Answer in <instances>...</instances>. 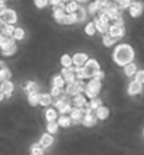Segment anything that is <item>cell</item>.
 I'll return each mask as SVG.
<instances>
[{
  "label": "cell",
  "mask_w": 144,
  "mask_h": 155,
  "mask_svg": "<svg viewBox=\"0 0 144 155\" xmlns=\"http://www.w3.org/2000/svg\"><path fill=\"white\" fill-rule=\"evenodd\" d=\"M136 81L139 83H144V71H139L136 74Z\"/></svg>",
  "instance_id": "cell-43"
},
{
  "label": "cell",
  "mask_w": 144,
  "mask_h": 155,
  "mask_svg": "<svg viewBox=\"0 0 144 155\" xmlns=\"http://www.w3.org/2000/svg\"><path fill=\"white\" fill-rule=\"evenodd\" d=\"M95 25H96V30L98 31H100V33H106V31H109V24H106V23H103L100 18H96L95 21Z\"/></svg>",
  "instance_id": "cell-16"
},
{
  "label": "cell",
  "mask_w": 144,
  "mask_h": 155,
  "mask_svg": "<svg viewBox=\"0 0 144 155\" xmlns=\"http://www.w3.org/2000/svg\"><path fill=\"white\" fill-rule=\"evenodd\" d=\"M85 31H86L88 35H93L96 31V25L95 23H89V24H86V27H85Z\"/></svg>",
  "instance_id": "cell-33"
},
{
  "label": "cell",
  "mask_w": 144,
  "mask_h": 155,
  "mask_svg": "<svg viewBox=\"0 0 144 155\" xmlns=\"http://www.w3.org/2000/svg\"><path fill=\"white\" fill-rule=\"evenodd\" d=\"M47 130H48L49 134H54V133H57V130H58V124H57L55 121H48Z\"/></svg>",
  "instance_id": "cell-34"
},
{
  "label": "cell",
  "mask_w": 144,
  "mask_h": 155,
  "mask_svg": "<svg viewBox=\"0 0 144 155\" xmlns=\"http://www.w3.org/2000/svg\"><path fill=\"white\" fill-rule=\"evenodd\" d=\"M4 69H7V66H6V64L3 61H0V72H3Z\"/></svg>",
  "instance_id": "cell-48"
},
{
  "label": "cell",
  "mask_w": 144,
  "mask_h": 155,
  "mask_svg": "<svg viewBox=\"0 0 144 155\" xmlns=\"http://www.w3.org/2000/svg\"><path fill=\"white\" fill-rule=\"evenodd\" d=\"M100 99H98V97H93L92 99V102L89 103V107H91L92 110H93V109H95V110H98L99 107H100Z\"/></svg>",
  "instance_id": "cell-36"
},
{
  "label": "cell",
  "mask_w": 144,
  "mask_h": 155,
  "mask_svg": "<svg viewBox=\"0 0 144 155\" xmlns=\"http://www.w3.org/2000/svg\"><path fill=\"white\" fill-rule=\"evenodd\" d=\"M74 103H75V106L81 109V107H83L85 104H86V100H85V97H83V96L76 94V96H75V99H74Z\"/></svg>",
  "instance_id": "cell-26"
},
{
  "label": "cell",
  "mask_w": 144,
  "mask_h": 155,
  "mask_svg": "<svg viewBox=\"0 0 144 155\" xmlns=\"http://www.w3.org/2000/svg\"><path fill=\"white\" fill-rule=\"evenodd\" d=\"M83 87H85V86H83L82 82H74V83H69V85H68L66 92H68V94L76 96V94H79V92H82Z\"/></svg>",
  "instance_id": "cell-5"
},
{
  "label": "cell",
  "mask_w": 144,
  "mask_h": 155,
  "mask_svg": "<svg viewBox=\"0 0 144 155\" xmlns=\"http://www.w3.org/2000/svg\"><path fill=\"white\" fill-rule=\"evenodd\" d=\"M141 92V83H139L137 81H134V82H132L130 85H129V93L132 94H139Z\"/></svg>",
  "instance_id": "cell-13"
},
{
  "label": "cell",
  "mask_w": 144,
  "mask_h": 155,
  "mask_svg": "<svg viewBox=\"0 0 144 155\" xmlns=\"http://www.w3.org/2000/svg\"><path fill=\"white\" fill-rule=\"evenodd\" d=\"M4 24H6V23H4V21H3V18H0V34H2V30H3Z\"/></svg>",
  "instance_id": "cell-50"
},
{
  "label": "cell",
  "mask_w": 144,
  "mask_h": 155,
  "mask_svg": "<svg viewBox=\"0 0 144 155\" xmlns=\"http://www.w3.org/2000/svg\"><path fill=\"white\" fill-rule=\"evenodd\" d=\"M115 37H112V35H105L103 37V44L106 45V47H112V45L115 44Z\"/></svg>",
  "instance_id": "cell-35"
},
{
  "label": "cell",
  "mask_w": 144,
  "mask_h": 155,
  "mask_svg": "<svg viewBox=\"0 0 144 155\" xmlns=\"http://www.w3.org/2000/svg\"><path fill=\"white\" fill-rule=\"evenodd\" d=\"M66 16V10L65 6L62 3H59L58 6H54V18L58 21V23H64V18Z\"/></svg>",
  "instance_id": "cell-4"
},
{
  "label": "cell",
  "mask_w": 144,
  "mask_h": 155,
  "mask_svg": "<svg viewBox=\"0 0 144 155\" xmlns=\"http://www.w3.org/2000/svg\"><path fill=\"white\" fill-rule=\"evenodd\" d=\"M72 61H74V64L78 66V68H81V66L85 65V64L88 62V55H86V54H82V52H81V54H75L74 58H72Z\"/></svg>",
  "instance_id": "cell-10"
},
{
  "label": "cell",
  "mask_w": 144,
  "mask_h": 155,
  "mask_svg": "<svg viewBox=\"0 0 144 155\" xmlns=\"http://www.w3.org/2000/svg\"><path fill=\"white\" fill-rule=\"evenodd\" d=\"M0 90L4 93L6 97H10L13 93V90H14V85H13L10 81H3L2 85H0Z\"/></svg>",
  "instance_id": "cell-8"
},
{
  "label": "cell",
  "mask_w": 144,
  "mask_h": 155,
  "mask_svg": "<svg viewBox=\"0 0 144 155\" xmlns=\"http://www.w3.org/2000/svg\"><path fill=\"white\" fill-rule=\"evenodd\" d=\"M75 75H76L78 79H83V78H86V75H85V69H83L82 66H81V68L76 66V69H75Z\"/></svg>",
  "instance_id": "cell-38"
},
{
  "label": "cell",
  "mask_w": 144,
  "mask_h": 155,
  "mask_svg": "<svg viewBox=\"0 0 144 155\" xmlns=\"http://www.w3.org/2000/svg\"><path fill=\"white\" fill-rule=\"evenodd\" d=\"M85 90H86V94L89 96V97H96L98 96V93L100 92V81H98V79H93V81H91L89 83H88V86L85 87Z\"/></svg>",
  "instance_id": "cell-2"
},
{
  "label": "cell",
  "mask_w": 144,
  "mask_h": 155,
  "mask_svg": "<svg viewBox=\"0 0 144 155\" xmlns=\"http://www.w3.org/2000/svg\"><path fill=\"white\" fill-rule=\"evenodd\" d=\"M61 64L64 65V68H69V66L74 64V61H72V58H71L69 55H62Z\"/></svg>",
  "instance_id": "cell-27"
},
{
  "label": "cell",
  "mask_w": 144,
  "mask_h": 155,
  "mask_svg": "<svg viewBox=\"0 0 144 155\" xmlns=\"http://www.w3.org/2000/svg\"><path fill=\"white\" fill-rule=\"evenodd\" d=\"M6 12H7V7H6V4H4V3H2V4H0V17L3 16Z\"/></svg>",
  "instance_id": "cell-45"
},
{
  "label": "cell",
  "mask_w": 144,
  "mask_h": 155,
  "mask_svg": "<svg viewBox=\"0 0 144 155\" xmlns=\"http://www.w3.org/2000/svg\"><path fill=\"white\" fill-rule=\"evenodd\" d=\"M61 89L59 87H52V90H51V96H55V97H59L61 96Z\"/></svg>",
  "instance_id": "cell-44"
},
{
  "label": "cell",
  "mask_w": 144,
  "mask_h": 155,
  "mask_svg": "<svg viewBox=\"0 0 144 155\" xmlns=\"http://www.w3.org/2000/svg\"><path fill=\"white\" fill-rule=\"evenodd\" d=\"M62 76H64V79L66 81V83L69 85V83H74L75 82V78H76V75H75V69H72V68H64L62 69Z\"/></svg>",
  "instance_id": "cell-7"
},
{
  "label": "cell",
  "mask_w": 144,
  "mask_h": 155,
  "mask_svg": "<svg viewBox=\"0 0 144 155\" xmlns=\"http://www.w3.org/2000/svg\"><path fill=\"white\" fill-rule=\"evenodd\" d=\"M100 8H99V6H98V3H92V4H89V13L91 14H95L96 12H99Z\"/></svg>",
  "instance_id": "cell-42"
},
{
  "label": "cell",
  "mask_w": 144,
  "mask_h": 155,
  "mask_svg": "<svg viewBox=\"0 0 144 155\" xmlns=\"http://www.w3.org/2000/svg\"><path fill=\"white\" fill-rule=\"evenodd\" d=\"M124 74L127 75V76H133L134 74H137V68H136V65H134L133 62H130L129 65H126V66H124Z\"/></svg>",
  "instance_id": "cell-19"
},
{
  "label": "cell",
  "mask_w": 144,
  "mask_h": 155,
  "mask_svg": "<svg viewBox=\"0 0 144 155\" xmlns=\"http://www.w3.org/2000/svg\"><path fill=\"white\" fill-rule=\"evenodd\" d=\"M143 13V3L141 2H136L130 6V14L133 17H139Z\"/></svg>",
  "instance_id": "cell-11"
},
{
  "label": "cell",
  "mask_w": 144,
  "mask_h": 155,
  "mask_svg": "<svg viewBox=\"0 0 144 155\" xmlns=\"http://www.w3.org/2000/svg\"><path fill=\"white\" fill-rule=\"evenodd\" d=\"M34 3H35V6H37L38 8H42L49 3V0H34Z\"/></svg>",
  "instance_id": "cell-41"
},
{
  "label": "cell",
  "mask_w": 144,
  "mask_h": 155,
  "mask_svg": "<svg viewBox=\"0 0 144 155\" xmlns=\"http://www.w3.org/2000/svg\"><path fill=\"white\" fill-rule=\"evenodd\" d=\"M2 3H4V0H0V4H2Z\"/></svg>",
  "instance_id": "cell-53"
},
{
  "label": "cell",
  "mask_w": 144,
  "mask_h": 155,
  "mask_svg": "<svg viewBox=\"0 0 144 155\" xmlns=\"http://www.w3.org/2000/svg\"><path fill=\"white\" fill-rule=\"evenodd\" d=\"M16 51H17V45H16V42H13V44L7 45L6 48L2 49V54H3L4 57H10L13 54H16Z\"/></svg>",
  "instance_id": "cell-14"
},
{
  "label": "cell",
  "mask_w": 144,
  "mask_h": 155,
  "mask_svg": "<svg viewBox=\"0 0 144 155\" xmlns=\"http://www.w3.org/2000/svg\"><path fill=\"white\" fill-rule=\"evenodd\" d=\"M51 103H52V96H51V94H41L40 104H42V106H49Z\"/></svg>",
  "instance_id": "cell-24"
},
{
  "label": "cell",
  "mask_w": 144,
  "mask_h": 155,
  "mask_svg": "<svg viewBox=\"0 0 144 155\" xmlns=\"http://www.w3.org/2000/svg\"><path fill=\"white\" fill-rule=\"evenodd\" d=\"M75 2H85V0H75Z\"/></svg>",
  "instance_id": "cell-52"
},
{
  "label": "cell",
  "mask_w": 144,
  "mask_h": 155,
  "mask_svg": "<svg viewBox=\"0 0 144 155\" xmlns=\"http://www.w3.org/2000/svg\"><path fill=\"white\" fill-rule=\"evenodd\" d=\"M64 2H66V0H64Z\"/></svg>",
  "instance_id": "cell-55"
},
{
  "label": "cell",
  "mask_w": 144,
  "mask_h": 155,
  "mask_svg": "<svg viewBox=\"0 0 144 155\" xmlns=\"http://www.w3.org/2000/svg\"><path fill=\"white\" fill-rule=\"evenodd\" d=\"M24 35H25L24 30L23 28H16L14 30V34H13V38H14V40H23Z\"/></svg>",
  "instance_id": "cell-32"
},
{
  "label": "cell",
  "mask_w": 144,
  "mask_h": 155,
  "mask_svg": "<svg viewBox=\"0 0 144 155\" xmlns=\"http://www.w3.org/2000/svg\"><path fill=\"white\" fill-rule=\"evenodd\" d=\"M78 8L79 7H78V3H76V2H69V3L65 6V10L68 13H75Z\"/></svg>",
  "instance_id": "cell-29"
},
{
  "label": "cell",
  "mask_w": 144,
  "mask_h": 155,
  "mask_svg": "<svg viewBox=\"0 0 144 155\" xmlns=\"http://www.w3.org/2000/svg\"><path fill=\"white\" fill-rule=\"evenodd\" d=\"M40 97H41V94L30 93L28 94V103L31 104V106H37V104H40Z\"/></svg>",
  "instance_id": "cell-20"
},
{
  "label": "cell",
  "mask_w": 144,
  "mask_h": 155,
  "mask_svg": "<svg viewBox=\"0 0 144 155\" xmlns=\"http://www.w3.org/2000/svg\"><path fill=\"white\" fill-rule=\"evenodd\" d=\"M75 14H76V20L78 21H82L83 18H85V16H86V10L83 7H79L76 12H75Z\"/></svg>",
  "instance_id": "cell-31"
},
{
  "label": "cell",
  "mask_w": 144,
  "mask_h": 155,
  "mask_svg": "<svg viewBox=\"0 0 144 155\" xmlns=\"http://www.w3.org/2000/svg\"><path fill=\"white\" fill-rule=\"evenodd\" d=\"M3 99H4V93H3V92H2V90H0V102H2Z\"/></svg>",
  "instance_id": "cell-51"
},
{
  "label": "cell",
  "mask_w": 144,
  "mask_h": 155,
  "mask_svg": "<svg viewBox=\"0 0 144 155\" xmlns=\"http://www.w3.org/2000/svg\"><path fill=\"white\" fill-rule=\"evenodd\" d=\"M133 58H134V51H133V48L129 44L119 45V47L115 49V54H113V59H115V62L120 66L129 65V64L133 61Z\"/></svg>",
  "instance_id": "cell-1"
},
{
  "label": "cell",
  "mask_w": 144,
  "mask_h": 155,
  "mask_svg": "<svg viewBox=\"0 0 144 155\" xmlns=\"http://www.w3.org/2000/svg\"><path fill=\"white\" fill-rule=\"evenodd\" d=\"M25 90L30 93H37L38 92V85L37 83H34V82H27L25 83Z\"/></svg>",
  "instance_id": "cell-23"
},
{
  "label": "cell",
  "mask_w": 144,
  "mask_h": 155,
  "mask_svg": "<svg viewBox=\"0 0 144 155\" xmlns=\"http://www.w3.org/2000/svg\"><path fill=\"white\" fill-rule=\"evenodd\" d=\"M0 78H2V81H10V78H12L10 71H8V69H4L3 72H0Z\"/></svg>",
  "instance_id": "cell-39"
},
{
  "label": "cell",
  "mask_w": 144,
  "mask_h": 155,
  "mask_svg": "<svg viewBox=\"0 0 144 155\" xmlns=\"http://www.w3.org/2000/svg\"><path fill=\"white\" fill-rule=\"evenodd\" d=\"M103 76H105V75H103V72H102V71H99L98 74L95 75V79H98V81H100V79H102Z\"/></svg>",
  "instance_id": "cell-47"
},
{
  "label": "cell",
  "mask_w": 144,
  "mask_h": 155,
  "mask_svg": "<svg viewBox=\"0 0 144 155\" xmlns=\"http://www.w3.org/2000/svg\"><path fill=\"white\" fill-rule=\"evenodd\" d=\"M83 69H85V75H86V78L95 76L99 71H100V69H99V64L95 61V59H89V61L85 64Z\"/></svg>",
  "instance_id": "cell-3"
},
{
  "label": "cell",
  "mask_w": 144,
  "mask_h": 155,
  "mask_svg": "<svg viewBox=\"0 0 144 155\" xmlns=\"http://www.w3.org/2000/svg\"><path fill=\"white\" fill-rule=\"evenodd\" d=\"M14 30H16V27H13V24H4L3 30H2V35L12 38L14 34Z\"/></svg>",
  "instance_id": "cell-15"
},
{
  "label": "cell",
  "mask_w": 144,
  "mask_h": 155,
  "mask_svg": "<svg viewBox=\"0 0 144 155\" xmlns=\"http://www.w3.org/2000/svg\"><path fill=\"white\" fill-rule=\"evenodd\" d=\"M82 121H83V124H85V126H93V124L96 123V117L93 114H91V113H89V114H86L85 117L82 118Z\"/></svg>",
  "instance_id": "cell-22"
},
{
  "label": "cell",
  "mask_w": 144,
  "mask_h": 155,
  "mask_svg": "<svg viewBox=\"0 0 144 155\" xmlns=\"http://www.w3.org/2000/svg\"><path fill=\"white\" fill-rule=\"evenodd\" d=\"M109 35H112V37H123L124 35V28H123V25L120 27V25H112V27H109Z\"/></svg>",
  "instance_id": "cell-9"
},
{
  "label": "cell",
  "mask_w": 144,
  "mask_h": 155,
  "mask_svg": "<svg viewBox=\"0 0 144 155\" xmlns=\"http://www.w3.org/2000/svg\"><path fill=\"white\" fill-rule=\"evenodd\" d=\"M45 117L48 121H55V118H57V111L54 110V109H48L45 111Z\"/></svg>",
  "instance_id": "cell-30"
},
{
  "label": "cell",
  "mask_w": 144,
  "mask_h": 155,
  "mask_svg": "<svg viewBox=\"0 0 144 155\" xmlns=\"http://www.w3.org/2000/svg\"><path fill=\"white\" fill-rule=\"evenodd\" d=\"M40 144H41L42 148H47L49 147L51 144H52V137H51V134H44L41 137V141H40Z\"/></svg>",
  "instance_id": "cell-18"
},
{
  "label": "cell",
  "mask_w": 144,
  "mask_h": 155,
  "mask_svg": "<svg viewBox=\"0 0 144 155\" xmlns=\"http://www.w3.org/2000/svg\"><path fill=\"white\" fill-rule=\"evenodd\" d=\"M58 124H59V126H64V127H68L71 124V118L66 117V116H62V117L58 120Z\"/></svg>",
  "instance_id": "cell-37"
},
{
  "label": "cell",
  "mask_w": 144,
  "mask_h": 155,
  "mask_svg": "<svg viewBox=\"0 0 144 155\" xmlns=\"http://www.w3.org/2000/svg\"><path fill=\"white\" fill-rule=\"evenodd\" d=\"M14 42V38H8V37H4V35H2L0 34V48L3 49V48H6L7 45H10V44H13Z\"/></svg>",
  "instance_id": "cell-21"
},
{
  "label": "cell",
  "mask_w": 144,
  "mask_h": 155,
  "mask_svg": "<svg viewBox=\"0 0 144 155\" xmlns=\"http://www.w3.org/2000/svg\"><path fill=\"white\" fill-rule=\"evenodd\" d=\"M52 83H54V87H59L61 89L62 86L65 85V79H64V76H55Z\"/></svg>",
  "instance_id": "cell-28"
},
{
  "label": "cell",
  "mask_w": 144,
  "mask_h": 155,
  "mask_svg": "<svg viewBox=\"0 0 144 155\" xmlns=\"http://www.w3.org/2000/svg\"><path fill=\"white\" fill-rule=\"evenodd\" d=\"M133 3H134V2H132V0H120V2H119V6L122 8H127V7H130Z\"/></svg>",
  "instance_id": "cell-40"
},
{
  "label": "cell",
  "mask_w": 144,
  "mask_h": 155,
  "mask_svg": "<svg viewBox=\"0 0 144 155\" xmlns=\"http://www.w3.org/2000/svg\"><path fill=\"white\" fill-rule=\"evenodd\" d=\"M76 20V14L75 13H66L65 18H64V24H74Z\"/></svg>",
  "instance_id": "cell-25"
},
{
  "label": "cell",
  "mask_w": 144,
  "mask_h": 155,
  "mask_svg": "<svg viewBox=\"0 0 144 155\" xmlns=\"http://www.w3.org/2000/svg\"><path fill=\"white\" fill-rule=\"evenodd\" d=\"M55 106H57L58 110L61 111V113H64V114H65V113H69V111L72 110L71 106L68 104V102H64V100H58V102L55 103Z\"/></svg>",
  "instance_id": "cell-12"
},
{
  "label": "cell",
  "mask_w": 144,
  "mask_h": 155,
  "mask_svg": "<svg viewBox=\"0 0 144 155\" xmlns=\"http://www.w3.org/2000/svg\"><path fill=\"white\" fill-rule=\"evenodd\" d=\"M49 3L52 4V6H58V4L61 3V0H49Z\"/></svg>",
  "instance_id": "cell-49"
},
{
  "label": "cell",
  "mask_w": 144,
  "mask_h": 155,
  "mask_svg": "<svg viewBox=\"0 0 144 155\" xmlns=\"http://www.w3.org/2000/svg\"><path fill=\"white\" fill-rule=\"evenodd\" d=\"M115 25H120V27L123 25V20H122V17H117V18H116V20H115Z\"/></svg>",
  "instance_id": "cell-46"
},
{
  "label": "cell",
  "mask_w": 144,
  "mask_h": 155,
  "mask_svg": "<svg viewBox=\"0 0 144 155\" xmlns=\"http://www.w3.org/2000/svg\"><path fill=\"white\" fill-rule=\"evenodd\" d=\"M107 116H109V109H107V107L100 106L98 110H96V117L100 118V120H105Z\"/></svg>",
  "instance_id": "cell-17"
},
{
  "label": "cell",
  "mask_w": 144,
  "mask_h": 155,
  "mask_svg": "<svg viewBox=\"0 0 144 155\" xmlns=\"http://www.w3.org/2000/svg\"><path fill=\"white\" fill-rule=\"evenodd\" d=\"M2 18H3V21L6 23V24H14V23L17 21V14H16V12H14V10L7 8V12L2 16Z\"/></svg>",
  "instance_id": "cell-6"
},
{
  "label": "cell",
  "mask_w": 144,
  "mask_h": 155,
  "mask_svg": "<svg viewBox=\"0 0 144 155\" xmlns=\"http://www.w3.org/2000/svg\"><path fill=\"white\" fill-rule=\"evenodd\" d=\"M116 2H120V0H116Z\"/></svg>",
  "instance_id": "cell-54"
}]
</instances>
